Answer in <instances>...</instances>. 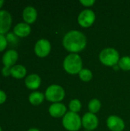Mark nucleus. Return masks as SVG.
Segmentation results:
<instances>
[{
    "label": "nucleus",
    "instance_id": "obj_17",
    "mask_svg": "<svg viewBox=\"0 0 130 131\" xmlns=\"http://www.w3.org/2000/svg\"><path fill=\"white\" fill-rule=\"evenodd\" d=\"M44 97H45V96L41 92L34 91L30 94V95L28 97V101H29L30 104H31L32 105L38 106V105H40L44 101Z\"/></svg>",
    "mask_w": 130,
    "mask_h": 131
},
{
    "label": "nucleus",
    "instance_id": "obj_22",
    "mask_svg": "<svg viewBox=\"0 0 130 131\" xmlns=\"http://www.w3.org/2000/svg\"><path fill=\"white\" fill-rule=\"evenodd\" d=\"M8 39L5 35H0V52L3 51L8 45Z\"/></svg>",
    "mask_w": 130,
    "mask_h": 131
},
{
    "label": "nucleus",
    "instance_id": "obj_23",
    "mask_svg": "<svg viewBox=\"0 0 130 131\" xmlns=\"http://www.w3.org/2000/svg\"><path fill=\"white\" fill-rule=\"evenodd\" d=\"M2 74L4 77H8L9 75H11V68H8V67H3L2 69Z\"/></svg>",
    "mask_w": 130,
    "mask_h": 131
},
{
    "label": "nucleus",
    "instance_id": "obj_11",
    "mask_svg": "<svg viewBox=\"0 0 130 131\" xmlns=\"http://www.w3.org/2000/svg\"><path fill=\"white\" fill-rule=\"evenodd\" d=\"M107 127L112 131H123L125 128V123L122 118L116 115L110 116L107 121Z\"/></svg>",
    "mask_w": 130,
    "mask_h": 131
},
{
    "label": "nucleus",
    "instance_id": "obj_24",
    "mask_svg": "<svg viewBox=\"0 0 130 131\" xmlns=\"http://www.w3.org/2000/svg\"><path fill=\"white\" fill-rule=\"evenodd\" d=\"M7 99V95L5 92L2 90H0V105L4 104Z\"/></svg>",
    "mask_w": 130,
    "mask_h": 131
},
{
    "label": "nucleus",
    "instance_id": "obj_8",
    "mask_svg": "<svg viewBox=\"0 0 130 131\" xmlns=\"http://www.w3.org/2000/svg\"><path fill=\"white\" fill-rule=\"evenodd\" d=\"M51 45L50 41L44 38L38 40L34 45V52L39 58H44L48 56L51 51Z\"/></svg>",
    "mask_w": 130,
    "mask_h": 131
},
{
    "label": "nucleus",
    "instance_id": "obj_25",
    "mask_svg": "<svg viewBox=\"0 0 130 131\" xmlns=\"http://www.w3.org/2000/svg\"><path fill=\"white\" fill-rule=\"evenodd\" d=\"M80 2L84 5V6H91L93 5L94 3H95V1L94 0H80Z\"/></svg>",
    "mask_w": 130,
    "mask_h": 131
},
{
    "label": "nucleus",
    "instance_id": "obj_1",
    "mask_svg": "<svg viewBox=\"0 0 130 131\" xmlns=\"http://www.w3.org/2000/svg\"><path fill=\"white\" fill-rule=\"evenodd\" d=\"M63 45L67 51L75 54L85 48L87 45V38L82 32L72 30L67 33L64 37Z\"/></svg>",
    "mask_w": 130,
    "mask_h": 131
},
{
    "label": "nucleus",
    "instance_id": "obj_18",
    "mask_svg": "<svg viewBox=\"0 0 130 131\" xmlns=\"http://www.w3.org/2000/svg\"><path fill=\"white\" fill-rule=\"evenodd\" d=\"M101 107V103L99 100L97 99H93L90 101L88 104V108L90 113L92 114H96L97 113Z\"/></svg>",
    "mask_w": 130,
    "mask_h": 131
},
{
    "label": "nucleus",
    "instance_id": "obj_6",
    "mask_svg": "<svg viewBox=\"0 0 130 131\" xmlns=\"http://www.w3.org/2000/svg\"><path fill=\"white\" fill-rule=\"evenodd\" d=\"M12 24L11 13L4 9L0 10V35H5L10 30Z\"/></svg>",
    "mask_w": 130,
    "mask_h": 131
},
{
    "label": "nucleus",
    "instance_id": "obj_16",
    "mask_svg": "<svg viewBox=\"0 0 130 131\" xmlns=\"http://www.w3.org/2000/svg\"><path fill=\"white\" fill-rule=\"evenodd\" d=\"M27 74V69L21 64H15L11 68V76L16 79H21L25 77Z\"/></svg>",
    "mask_w": 130,
    "mask_h": 131
},
{
    "label": "nucleus",
    "instance_id": "obj_29",
    "mask_svg": "<svg viewBox=\"0 0 130 131\" xmlns=\"http://www.w3.org/2000/svg\"><path fill=\"white\" fill-rule=\"evenodd\" d=\"M0 131H2V127H0Z\"/></svg>",
    "mask_w": 130,
    "mask_h": 131
},
{
    "label": "nucleus",
    "instance_id": "obj_20",
    "mask_svg": "<svg viewBox=\"0 0 130 131\" xmlns=\"http://www.w3.org/2000/svg\"><path fill=\"white\" fill-rule=\"evenodd\" d=\"M119 67L123 71H130V57L125 56L119 61Z\"/></svg>",
    "mask_w": 130,
    "mask_h": 131
},
{
    "label": "nucleus",
    "instance_id": "obj_26",
    "mask_svg": "<svg viewBox=\"0 0 130 131\" xmlns=\"http://www.w3.org/2000/svg\"><path fill=\"white\" fill-rule=\"evenodd\" d=\"M7 39H8V41H10V42H14L16 41V38L17 36L14 34V33H8L6 36Z\"/></svg>",
    "mask_w": 130,
    "mask_h": 131
},
{
    "label": "nucleus",
    "instance_id": "obj_14",
    "mask_svg": "<svg viewBox=\"0 0 130 131\" xmlns=\"http://www.w3.org/2000/svg\"><path fill=\"white\" fill-rule=\"evenodd\" d=\"M41 83V79L39 75L37 74H28L25 80V86L30 90H36L38 89Z\"/></svg>",
    "mask_w": 130,
    "mask_h": 131
},
{
    "label": "nucleus",
    "instance_id": "obj_5",
    "mask_svg": "<svg viewBox=\"0 0 130 131\" xmlns=\"http://www.w3.org/2000/svg\"><path fill=\"white\" fill-rule=\"evenodd\" d=\"M44 96L48 101L59 103L64 98L65 92L63 88L60 85L52 84L47 88Z\"/></svg>",
    "mask_w": 130,
    "mask_h": 131
},
{
    "label": "nucleus",
    "instance_id": "obj_21",
    "mask_svg": "<svg viewBox=\"0 0 130 131\" xmlns=\"http://www.w3.org/2000/svg\"><path fill=\"white\" fill-rule=\"evenodd\" d=\"M69 108L71 112L74 113H77L80 111L81 109V103L78 99H74L72 100L70 104H69Z\"/></svg>",
    "mask_w": 130,
    "mask_h": 131
},
{
    "label": "nucleus",
    "instance_id": "obj_13",
    "mask_svg": "<svg viewBox=\"0 0 130 131\" xmlns=\"http://www.w3.org/2000/svg\"><path fill=\"white\" fill-rule=\"evenodd\" d=\"M38 17L37 10L33 6H27L22 12V18L25 23L32 24L34 23Z\"/></svg>",
    "mask_w": 130,
    "mask_h": 131
},
{
    "label": "nucleus",
    "instance_id": "obj_3",
    "mask_svg": "<svg viewBox=\"0 0 130 131\" xmlns=\"http://www.w3.org/2000/svg\"><path fill=\"white\" fill-rule=\"evenodd\" d=\"M100 61L106 66H115L120 61L119 52L113 48H105L100 54Z\"/></svg>",
    "mask_w": 130,
    "mask_h": 131
},
{
    "label": "nucleus",
    "instance_id": "obj_30",
    "mask_svg": "<svg viewBox=\"0 0 130 131\" xmlns=\"http://www.w3.org/2000/svg\"><path fill=\"white\" fill-rule=\"evenodd\" d=\"M86 131H90V130H86Z\"/></svg>",
    "mask_w": 130,
    "mask_h": 131
},
{
    "label": "nucleus",
    "instance_id": "obj_28",
    "mask_svg": "<svg viewBox=\"0 0 130 131\" xmlns=\"http://www.w3.org/2000/svg\"><path fill=\"white\" fill-rule=\"evenodd\" d=\"M4 3H5V2L3 0H0V10H1V8L2 7V5H4Z\"/></svg>",
    "mask_w": 130,
    "mask_h": 131
},
{
    "label": "nucleus",
    "instance_id": "obj_9",
    "mask_svg": "<svg viewBox=\"0 0 130 131\" xmlns=\"http://www.w3.org/2000/svg\"><path fill=\"white\" fill-rule=\"evenodd\" d=\"M18 59V53L14 49H9L4 53L2 58V61L5 67L12 68L15 65Z\"/></svg>",
    "mask_w": 130,
    "mask_h": 131
},
{
    "label": "nucleus",
    "instance_id": "obj_15",
    "mask_svg": "<svg viewBox=\"0 0 130 131\" xmlns=\"http://www.w3.org/2000/svg\"><path fill=\"white\" fill-rule=\"evenodd\" d=\"M49 114L53 117H61L66 114L67 108L61 103H54L49 107Z\"/></svg>",
    "mask_w": 130,
    "mask_h": 131
},
{
    "label": "nucleus",
    "instance_id": "obj_12",
    "mask_svg": "<svg viewBox=\"0 0 130 131\" xmlns=\"http://www.w3.org/2000/svg\"><path fill=\"white\" fill-rule=\"evenodd\" d=\"M31 26L25 22H19L13 28V33L18 38L27 37L31 33Z\"/></svg>",
    "mask_w": 130,
    "mask_h": 131
},
{
    "label": "nucleus",
    "instance_id": "obj_19",
    "mask_svg": "<svg viewBox=\"0 0 130 131\" xmlns=\"http://www.w3.org/2000/svg\"><path fill=\"white\" fill-rule=\"evenodd\" d=\"M79 77L83 81H90L93 78V74L89 69H82L79 73Z\"/></svg>",
    "mask_w": 130,
    "mask_h": 131
},
{
    "label": "nucleus",
    "instance_id": "obj_10",
    "mask_svg": "<svg viewBox=\"0 0 130 131\" xmlns=\"http://www.w3.org/2000/svg\"><path fill=\"white\" fill-rule=\"evenodd\" d=\"M82 124L87 130H93L98 126V118L94 114L87 113L82 118Z\"/></svg>",
    "mask_w": 130,
    "mask_h": 131
},
{
    "label": "nucleus",
    "instance_id": "obj_27",
    "mask_svg": "<svg viewBox=\"0 0 130 131\" xmlns=\"http://www.w3.org/2000/svg\"><path fill=\"white\" fill-rule=\"evenodd\" d=\"M28 131H40L38 129H37V128H30V129H28Z\"/></svg>",
    "mask_w": 130,
    "mask_h": 131
},
{
    "label": "nucleus",
    "instance_id": "obj_7",
    "mask_svg": "<svg viewBox=\"0 0 130 131\" xmlns=\"http://www.w3.org/2000/svg\"><path fill=\"white\" fill-rule=\"evenodd\" d=\"M95 18L96 15L92 10L85 9L80 13L77 21L80 26L84 28H88L94 23Z\"/></svg>",
    "mask_w": 130,
    "mask_h": 131
},
{
    "label": "nucleus",
    "instance_id": "obj_4",
    "mask_svg": "<svg viewBox=\"0 0 130 131\" xmlns=\"http://www.w3.org/2000/svg\"><path fill=\"white\" fill-rule=\"evenodd\" d=\"M63 126L66 130L69 131H77L81 127L82 121L77 113L67 112L63 117Z\"/></svg>",
    "mask_w": 130,
    "mask_h": 131
},
{
    "label": "nucleus",
    "instance_id": "obj_2",
    "mask_svg": "<svg viewBox=\"0 0 130 131\" xmlns=\"http://www.w3.org/2000/svg\"><path fill=\"white\" fill-rule=\"evenodd\" d=\"M63 66L64 70L70 74H79L82 70V59L77 54L72 53L65 58Z\"/></svg>",
    "mask_w": 130,
    "mask_h": 131
}]
</instances>
